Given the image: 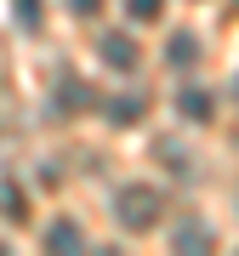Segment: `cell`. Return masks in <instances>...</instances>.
<instances>
[{"label":"cell","mask_w":239,"mask_h":256,"mask_svg":"<svg viewBox=\"0 0 239 256\" xmlns=\"http://www.w3.org/2000/svg\"><path fill=\"white\" fill-rule=\"evenodd\" d=\"M114 216H120V228H131V234H148L160 222V188H148V182H131V188H120V200H114Z\"/></svg>","instance_id":"obj_1"},{"label":"cell","mask_w":239,"mask_h":256,"mask_svg":"<svg viewBox=\"0 0 239 256\" xmlns=\"http://www.w3.org/2000/svg\"><path fill=\"white\" fill-rule=\"evenodd\" d=\"M102 57H108L114 68H126V74L137 68V46H131L126 34H102Z\"/></svg>","instance_id":"obj_2"},{"label":"cell","mask_w":239,"mask_h":256,"mask_svg":"<svg viewBox=\"0 0 239 256\" xmlns=\"http://www.w3.org/2000/svg\"><path fill=\"white\" fill-rule=\"evenodd\" d=\"M46 250H86V234L74 222H52L46 228Z\"/></svg>","instance_id":"obj_3"},{"label":"cell","mask_w":239,"mask_h":256,"mask_svg":"<svg viewBox=\"0 0 239 256\" xmlns=\"http://www.w3.org/2000/svg\"><path fill=\"white\" fill-rule=\"evenodd\" d=\"M176 108H182L188 120H211V92H200V86H188V92H176Z\"/></svg>","instance_id":"obj_4"},{"label":"cell","mask_w":239,"mask_h":256,"mask_svg":"<svg viewBox=\"0 0 239 256\" xmlns=\"http://www.w3.org/2000/svg\"><path fill=\"white\" fill-rule=\"evenodd\" d=\"M108 120H114V126H137V120H142V97H114Z\"/></svg>","instance_id":"obj_5"},{"label":"cell","mask_w":239,"mask_h":256,"mask_svg":"<svg viewBox=\"0 0 239 256\" xmlns=\"http://www.w3.org/2000/svg\"><path fill=\"white\" fill-rule=\"evenodd\" d=\"M160 12H166V0H126V18L131 23H154Z\"/></svg>","instance_id":"obj_6"},{"label":"cell","mask_w":239,"mask_h":256,"mask_svg":"<svg viewBox=\"0 0 239 256\" xmlns=\"http://www.w3.org/2000/svg\"><path fill=\"white\" fill-rule=\"evenodd\" d=\"M0 200H6L0 210H6L12 222H23V216H28V205H23V188H18V182H6V188H0Z\"/></svg>","instance_id":"obj_7"},{"label":"cell","mask_w":239,"mask_h":256,"mask_svg":"<svg viewBox=\"0 0 239 256\" xmlns=\"http://www.w3.org/2000/svg\"><path fill=\"white\" fill-rule=\"evenodd\" d=\"M166 57H171V63H194V57H200V40H194V34H176L171 46H166Z\"/></svg>","instance_id":"obj_8"},{"label":"cell","mask_w":239,"mask_h":256,"mask_svg":"<svg viewBox=\"0 0 239 256\" xmlns=\"http://www.w3.org/2000/svg\"><path fill=\"white\" fill-rule=\"evenodd\" d=\"M176 245H188V250H205V245H211V234H205L200 222H182V228H176Z\"/></svg>","instance_id":"obj_9"},{"label":"cell","mask_w":239,"mask_h":256,"mask_svg":"<svg viewBox=\"0 0 239 256\" xmlns=\"http://www.w3.org/2000/svg\"><path fill=\"white\" fill-rule=\"evenodd\" d=\"M40 12H46V0H18V23L23 28H40Z\"/></svg>","instance_id":"obj_10"},{"label":"cell","mask_w":239,"mask_h":256,"mask_svg":"<svg viewBox=\"0 0 239 256\" xmlns=\"http://www.w3.org/2000/svg\"><path fill=\"white\" fill-rule=\"evenodd\" d=\"M68 6H74V12H80V18H92V12L102 6V0H68Z\"/></svg>","instance_id":"obj_11"}]
</instances>
